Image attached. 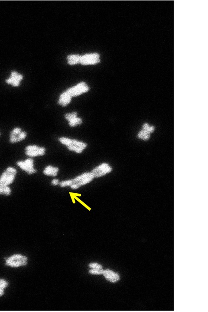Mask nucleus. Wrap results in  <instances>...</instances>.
I'll list each match as a JSON object with an SVG mask.
<instances>
[{
    "instance_id": "obj_29",
    "label": "nucleus",
    "mask_w": 208,
    "mask_h": 312,
    "mask_svg": "<svg viewBox=\"0 0 208 312\" xmlns=\"http://www.w3.org/2000/svg\"><path fill=\"white\" fill-rule=\"evenodd\" d=\"M58 183H59V180H56V179L53 180V181L52 182V184H53V185H57Z\"/></svg>"
},
{
    "instance_id": "obj_9",
    "label": "nucleus",
    "mask_w": 208,
    "mask_h": 312,
    "mask_svg": "<svg viewBox=\"0 0 208 312\" xmlns=\"http://www.w3.org/2000/svg\"><path fill=\"white\" fill-rule=\"evenodd\" d=\"M23 77L21 74L17 73L16 72H13L11 74V77L6 80L7 83L12 85L13 86H18L20 84V82L22 80Z\"/></svg>"
},
{
    "instance_id": "obj_10",
    "label": "nucleus",
    "mask_w": 208,
    "mask_h": 312,
    "mask_svg": "<svg viewBox=\"0 0 208 312\" xmlns=\"http://www.w3.org/2000/svg\"><path fill=\"white\" fill-rule=\"evenodd\" d=\"M102 274L105 276L106 279L113 283L116 282L120 279L119 276L117 274L109 270H104Z\"/></svg>"
},
{
    "instance_id": "obj_24",
    "label": "nucleus",
    "mask_w": 208,
    "mask_h": 312,
    "mask_svg": "<svg viewBox=\"0 0 208 312\" xmlns=\"http://www.w3.org/2000/svg\"><path fill=\"white\" fill-rule=\"evenodd\" d=\"M76 113H73L72 114H66V115H65V117L66 119L70 121L72 120V119H74V118H76Z\"/></svg>"
},
{
    "instance_id": "obj_12",
    "label": "nucleus",
    "mask_w": 208,
    "mask_h": 312,
    "mask_svg": "<svg viewBox=\"0 0 208 312\" xmlns=\"http://www.w3.org/2000/svg\"><path fill=\"white\" fill-rule=\"evenodd\" d=\"M58 169L57 168H53L51 166H48L45 169L44 173L47 175L56 176L57 175Z\"/></svg>"
},
{
    "instance_id": "obj_31",
    "label": "nucleus",
    "mask_w": 208,
    "mask_h": 312,
    "mask_svg": "<svg viewBox=\"0 0 208 312\" xmlns=\"http://www.w3.org/2000/svg\"><path fill=\"white\" fill-rule=\"evenodd\" d=\"M0 135H1V134H0Z\"/></svg>"
},
{
    "instance_id": "obj_19",
    "label": "nucleus",
    "mask_w": 208,
    "mask_h": 312,
    "mask_svg": "<svg viewBox=\"0 0 208 312\" xmlns=\"http://www.w3.org/2000/svg\"><path fill=\"white\" fill-rule=\"evenodd\" d=\"M60 141L61 142L66 144V145H67V146L72 144V141L69 140L68 139L65 138H61L60 139Z\"/></svg>"
},
{
    "instance_id": "obj_20",
    "label": "nucleus",
    "mask_w": 208,
    "mask_h": 312,
    "mask_svg": "<svg viewBox=\"0 0 208 312\" xmlns=\"http://www.w3.org/2000/svg\"><path fill=\"white\" fill-rule=\"evenodd\" d=\"M103 272H104V270L101 269H92L90 270L89 271V273L91 274H103Z\"/></svg>"
},
{
    "instance_id": "obj_13",
    "label": "nucleus",
    "mask_w": 208,
    "mask_h": 312,
    "mask_svg": "<svg viewBox=\"0 0 208 312\" xmlns=\"http://www.w3.org/2000/svg\"><path fill=\"white\" fill-rule=\"evenodd\" d=\"M81 56L79 55H70L68 57V61L70 64H75L80 62Z\"/></svg>"
},
{
    "instance_id": "obj_7",
    "label": "nucleus",
    "mask_w": 208,
    "mask_h": 312,
    "mask_svg": "<svg viewBox=\"0 0 208 312\" xmlns=\"http://www.w3.org/2000/svg\"><path fill=\"white\" fill-rule=\"evenodd\" d=\"M25 153L30 157H35L38 155H43L45 154L44 148H39L37 146H29L25 149Z\"/></svg>"
},
{
    "instance_id": "obj_26",
    "label": "nucleus",
    "mask_w": 208,
    "mask_h": 312,
    "mask_svg": "<svg viewBox=\"0 0 208 312\" xmlns=\"http://www.w3.org/2000/svg\"><path fill=\"white\" fill-rule=\"evenodd\" d=\"M7 282L3 279H0V288H4L7 287Z\"/></svg>"
},
{
    "instance_id": "obj_4",
    "label": "nucleus",
    "mask_w": 208,
    "mask_h": 312,
    "mask_svg": "<svg viewBox=\"0 0 208 312\" xmlns=\"http://www.w3.org/2000/svg\"><path fill=\"white\" fill-rule=\"evenodd\" d=\"M155 130V127L154 126H150L148 123H145L143 125L142 129L138 133L137 137L144 141L148 140L150 134L154 132Z\"/></svg>"
},
{
    "instance_id": "obj_22",
    "label": "nucleus",
    "mask_w": 208,
    "mask_h": 312,
    "mask_svg": "<svg viewBox=\"0 0 208 312\" xmlns=\"http://www.w3.org/2000/svg\"><path fill=\"white\" fill-rule=\"evenodd\" d=\"M89 268L95 269H101L102 268V266L98 263H91L89 264Z\"/></svg>"
},
{
    "instance_id": "obj_28",
    "label": "nucleus",
    "mask_w": 208,
    "mask_h": 312,
    "mask_svg": "<svg viewBox=\"0 0 208 312\" xmlns=\"http://www.w3.org/2000/svg\"><path fill=\"white\" fill-rule=\"evenodd\" d=\"M79 187H80V186H79V184L78 183L76 184H72L71 185V188L72 189L78 188Z\"/></svg>"
},
{
    "instance_id": "obj_1",
    "label": "nucleus",
    "mask_w": 208,
    "mask_h": 312,
    "mask_svg": "<svg viewBox=\"0 0 208 312\" xmlns=\"http://www.w3.org/2000/svg\"><path fill=\"white\" fill-rule=\"evenodd\" d=\"M17 173L16 169L9 167L2 174L0 178V186L7 187L13 182Z\"/></svg>"
},
{
    "instance_id": "obj_16",
    "label": "nucleus",
    "mask_w": 208,
    "mask_h": 312,
    "mask_svg": "<svg viewBox=\"0 0 208 312\" xmlns=\"http://www.w3.org/2000/svg\"><path fill=\"white\" fill-rule=\"evenodd\" d=\"M94 175V173L92 172V174H91L90 176L87 177V178H85V179H84L83 180L81 181H80V182L79 183H78L79 184L80 187V186H82V185L86 184V183H88L91 181L93 179L94 177H95Z\"/></svg>"
},
{
    "instance_id": "obj_21",
    "label": "nucleus",
    "mask_w": 208,
    "mask_h": 312,
    "mask_svg": "<svg viewBox=\"0 0 208 312\" xmlns=\"http://www.w3.org/2000/svg\"><path fill=\"white\" fill-rule=\"evenodd\" d=\"M72 144L76 145V146H78L79 148H81L82 149H84L86 147V144H85L79 142H77V141H76V140H72Z\"/></svg>"
},
{
    "instance_id": "obj_27",
    "label": "nucleus",
    "mask_w": 208,
    "mask_h": 312,
    "mask_svg": "<svg viewBox=\"0 0 208 312\" xmlns=\"http://www.w3.org/2000/svg\"><path fill=\"white\" fill-rule=\"evenodd\" d=\"M11 190L8 186L5 187L4 188V193L6 195H9L11 194Z\"/></svg>"
},
{
    "instance_id": "obj_8",
    "label": "nucleus",
    "mask_w": 208,
    "mask_h": 312,
    "mask_svg": "<svg viewBox=\"0 0 208 312\" xmlns=\"http://www.w3.org/2000/svg\"><path fill=\"white\" fill-rule=\"evenodd\" d=\"M99 61V55L97 54L86 55L81 56L80 59V62L83 65L95 64L98 63Z\"/></svg>"
},
{
    "instance_id": "obj_25",
    "label": "nucleus",
    "mask_w": 208,
    "mask_h": 312,
    "mask_svg": "<svg viewBox=\"0 0 208 312\" xmlns=\"http://www.w3.org/2000/svg\"><path fill=\"white\" fill-rule=\"evenodd\" d=\"M73 182L72 180H71L67 181L62 182L60 183L61 187H64L68 185H72L73 184Z\"/></svg>"
},
{
    "instance_id": "obj_14",
    "label": "nucleus",
    "mask_w": 208,
    "mask_h": 312,
    "mask_svg": "<svg viewBox=\"0 0 208 312\" xmlns=\"http://www.w3.org/2000/svg\"><path fill=\"white\" fill-rule=\"evenodd\" d=\"M111 170H112V168L110 166H108L105 169H103V170L101 171L100 172H99V173H95L94 175L95 177H99V176H102L105 174L106 173L110 172Z\"/></svg>"
},
{
    "instance_id": "obj_6",
    "label": "nucleus",
    "mask_w": 208,
    "mask_h": 312,
    "mask_svg": "<svg viewBox=\"0 0 208 312\" xmlns=\"http://www.w3.org/2000/svg\"><path fill=\"white\" fill-rule=\"evenodd\" d=\"M89 89L86 85V84L84 83H82L77 85L76 87L68 89L66 92L72 97V96L79 95L83 93L88 91Z\"/></svg>"
},
{
    "instance_id": "obj_2",
    "label": "nucleus",
    "mask_w": 208,
    "mask_h": 312,
    "mask_svg": "<svg viewBox=\"0 0 208 312\" xmlns=\"http://www.w3.org/2000/svg\"><path fill=\"white\" fill-rule=\"evenodd\" d=\"M28 258L20 254H14L6 260V265L11 267H18L27 264Z\"/></svg>"
},
{
    "instance_id": "obj_30",
    "label": "nucleus",
    "mask_w": 208,
    "mask_h": 312,
    "mask_svg": "<svg viewBox=\"0 0 208 312\" xmlns=\"http://www.w3.org/2000/svg\"><path fill=\"white\" fill-rule=\"evenodd\" d=\"M4 293V289L3 288H0V296H1L2 295H3Z\"/></svg>"
},
{
    "instance_id": "obj_23",
    "label": "nucleus",
    "mask_w": 208,
    "mask_h": 312,
    "mask_svg": "<svg viewBox=\"0 0 208 312\" xmlns=\"http://www.w3.org/2000/svg\"><path fill=\"white\" fill-rule=\"evenodd\" d=\"M68 148L70 150H73V151H76V152H78V153H81L83 150V149L81 148L75 147V146H72V145L68 146Z\"/></svg>"
},
{
    "instance_id": "obj_15",
    "label": "nucleus",
    "mask_w": 208,
    "mask_h": 312,
    "mask_svg": "<svg viewBox=\"0 0 208 312\" xmlns=\"http://www.w3.org/2000/svg\"><path fill=\"white\" fill-rule=\"evenodd\" d=\"M91 174H92V172H91V173H85V174H83V175L77 177L76 179L72 180L73 183H76L78 182L81 181L83 180L84 179H85V178H87V177L90 176Z\"/></svg>"
},
{
    "instance_id": "obj_5",
    "label": "nucleus",
    "mask_w": 208,
    "mask_h": 312,
    "mask_svg": "<svg viewBox=\"0 0 208 312\" xmlns=\"http://www.w3.org/2000/svg\"><path fill=\"white\" fill-rule=\"evenodd\" d=\"M17 164L20 168L30 174L36 172V170L34 168V161L31 159H28L24 161H18Z\"/></svg>"
},
{
    "instance_id": "obj_18",
    "label": "nucleus",
    "mask_w": 208,
    "mask_h": 312,
    "mask_svg": "<svg viewBox=\"0 0 208 312\" xmlns=\"http://www.w3.org/2000/svg\"><path fill=\"white\" fill-rule=\"evenodd\" d=\"M109 166V165H108V164H103L101 165L100 166H99V167H97V168L95 169L94 170H93L92 172L94 173L95 174V173H97L98 172L101 171L103 170V169H105V168H106V167H107Z\"/></svg>"
},
{
    "instance_id": "obj_3",
    "label": "nucleus",
    "mask_w": 208,
    "mask_h": 312,
    "mask_svg": "<svg viewBox=\"0 0 208 312\" xmlns=\"http://www.w3.org/2000/svg\"><path fill=\"white\" fill-rule=\"evenodd\" d=\"M27 135V133L23 131L21 128L15 127L10 133V142L11 143L19 142L25 139Z\"/></svg>"
},
{
    "instance_id": "obj_17",
    "label": "nucleus",
    "mask_w": 208,
    "mask_h": 312,
    "mask_svg": "<svg viewBox=\"0 0 208 312\" xmlns=\"http://www.w3.org/2000/svg\"><path fill=\"white\" fill-rule=\"evenodd\" d=\"M82 122V121L81 119L76 117V118L69 121V125H70L71 126H74L76 125L81 124Z\"/></svg>"
},
{
    "instance_id": "obj_11",
    "label": "nucleus",
    "mask_w": 208,
    "mask_h": 312,
    "mask_svg": "<svg viewBox=\"0 0 208 312\" xmlns=\"http://www.w3.org/2000/svg\"><path fill=\"white\" fill-rule=\"evenodd\" d=\"M71 99V96L68 95L66 92L62 94L60 96L59 103L62 105V106H66L70 102Z\"/></svg>"
}]
</instances>
